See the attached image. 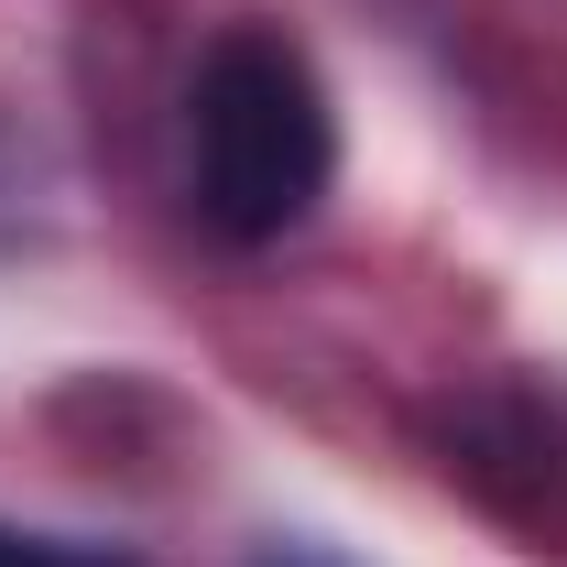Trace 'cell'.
I'll list each match as a JSON object with an SVG mask.
<instances>
[{"label":"cell","instance_id":"cell-3","mask_svg":"<svg viewBox=\"0 0 567 567\" xmlns=\"http://www.w3.org/2000/svg\"><path fill=\"white\" fill-rule=\"evenodd\" d=\"M262 567H328V557H262Z\"/></svg>","mask_w":567,"mask_h":567},{"label":"cell","instance_id":"cell-1","mask_svg":"<svg viewBox=\"0 0 567 567\" xmlns=\"http://www.w3.org/2000/svg\"><path fill=\"white\" fill-rule=\"evenodd\" d=\"M328 164H339V121H328V87L317 66L240 22L197 55V87H186V186H197V218L218 240H284L295 218L328 197Z\"/></svg>","mask_w":567,"mask_h":567},{"label":"cell","instance_id":"cell-2","mask_svg":"<svg viewBox=\"0 0 567 567\" xmlns=\"http://www.w3.org/2000/svg\"><path fill=\"white\" fill-rule=\"evenodd\" d=\"M0 567H121V557L66 546V535H11V524H0Z\"/></svg>","mask_w":567,"mask_h":567}]
</instances>
